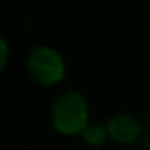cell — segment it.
Returning a JSON list of instances; mask_svg holds the SVG:
<instances>
[{
  "label": "cell",
  "mask_w": 150,
  "mask_h": 150,
  "mask_svg": "<svg viewBox=\"0 0 150 150\" xmlns=\"http://www.w3.org/2000/svg\"><path fill=\"white\" fill-rule=\"evenodd\" d=\"M49 116L57 134L63 137H79L91 121V107L81 91L68 89L55 97Z\"/></svg>",
  "instance_id": "cell-1"
},
{
  "label": "cell",
  "mask_w": 150,
  "mask_h": 150,
  "mask_svg": "<svg viewBox=\"0 0 150 150\" xmlns=\"http://www.w3.org/2000/svg\"><path fill=\"white\" fill-rule=\"evenodd\" d=\"M26 73L40 87H57L68 78V65L63 53L53 45L39 44L26 57Z\"/></svg>",
  "instance_id": "cell-2"
},
{
  "label": "cell",
  "mask_w": 150,
  "mask_h": 150,
  "mask_svg": "<svg viewBox=\"0 0 150 150\" xmlns=\"http://www.w3.org/2000/svg\"><path fill=\"white\" fill-rule=\"evenodd\" d=\"M110 140L121 147L137 145L140 137L145 134V121L132 111H116L105 121Z\"/></svg>",
  "instance_id": "cell-3"
},
{
  "label": "cell",
  "mask_w": 150,
  "mask_h": 150,
  "mask_svg": "<svg viewBox=\"0 0 150 150\" xmlns=\"http://www.w3.org/2000/svg\"><path fill=\"white\" fill-rule=\"evenodd\" d=\"M79 137H81L82 142L87 147H91V149H102V147L110 140L107 124L102 123V121H95V120L89 121L87 126L82 129V132Z\"/></svg>",
  "instance_id": "cell-4"
},
{
  "label": "cell",
  "mask_w": 150,
  "mask_h": 150,
  "mask_svg": "<svg viewBox=\"0 0 150 150\" xmlns=\"http://www.w3.org/2000/svg\"><path fill=\"white\" fill-rule=\"evenodd\" d=\"M10 57H11L10 44L4 36H0V74L7 69L8 63H10Z\"/></svg>",
  "instance_id": "cell-5"
},
{
  "label": "cell",
  "mask_w": 150,
  "mask_h": 150,
  "mask_svg": "<svg viewBox=\"0 0 150 150\" xmlns=\"http://www.w3.org/2000/svg\"><path fill=\"white\" fill-rule=\"evenodd\" d=\"M137 150H150V131H145L140 140L137 142Z\"/></svg>",
  "instance_id": "cell-6"
},
{
  "label": "cell",
  "mask_w": 150,
  "mask_h": 150,
  "mask_svg": "<svg viewBox=\"0 0 150 150\" xmlns=\"http://www.w3.org/2000/svg\"><path fill=\"white\" fill-rule=\"evenodd\" d=\"M147 123H149V127H150V108H149V113H147Z\"/></svg>",
  "instance_id": "cell-7"
}]
</instances>
